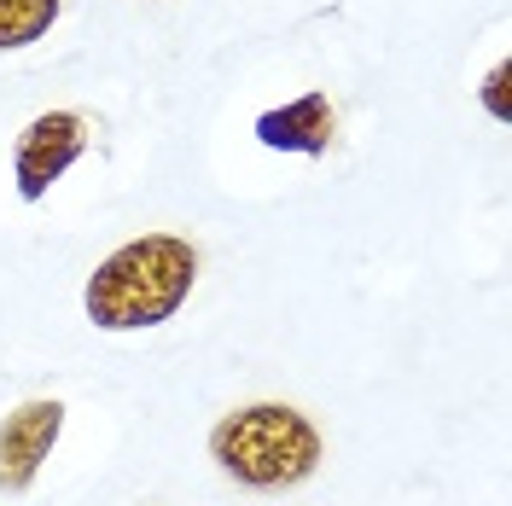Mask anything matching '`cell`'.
<instances>
[{
	"instance_id": "6da1fadb",
	"label": "cell",
	"mask_w": 512,
	"mask_h": 506,
	"mask_svg": "<svg viewBox=\"0 0 512 506\" xmlns=\"http://www.w3.org/2000/svg\"><path fill=\"white\" fill-rule=\"evenodd\" d=\"M198 285V251L181 233H140L99 262L82 285V309L99 332H152L181 315Z\"/></svg>"
},
{
	"instance_id": "5b68a950",
	"label": "cell",
	"mask_w": 512,
	"mask_h": 506,
	"mask_svg": "<svg viewBox=\"0 0 512 506\" xmlns=\"http://www.w3.org/2000/svg\"><path fill=\"white\" fill-rule=\"evenodd\" d=\"M256 146L268 152H297V158H320L332 152V134H338V117H332V99L309 88V94L286 99V105H268L262 117L251 123Z\"/></svg>"
},
{
	"instance_id": "52a82bcc",
	"label": "cell",
	"mask_w": 512,
	"mask_h": 506,
	"mask_svg": "<svg viewBox=\"0 0 512 506\" xmlns=\"http://www.w3.org/2000/svg\"><path fill=\"white\" fill-rule=\"evenodd\" d=\"M478 99H483V111H489L495 123H512V59H501L489 76H483Z\"/></svg>"
},
{
	"instance_id": "8992f818",
	"label": "cell",
	"mask_w": 512,
	"mask_h": 506,
	"mask_svg": "<svg viewBox=\"0 0 512 506\" xmlns=\"http://www.w3.org/2000/svg\"><path fill=\"white\" fill-rule=\"evenodd\" d=\"M59 24V0H0V53L35 47Z\"/></svg>"
},
{
	"instance_id": "277c9868",
	"label": "cell",
	"mask_w": 512,
	"mask_h": 506,
	"mask_svg": "<svg viewBox=\"0 0 512 506\" xmlns=\"http://www.w3.org/2000/svg\"><path fill=\"white\" fill-rule=\"evenodd\" d=\"M64 437V402L59 396H30L0 419V489L24 495L41 466L53 460V448Z\"/></svg>"
},
{
	"instance_id": "7a4b0ae2",
	"label": "cell",
	"mask_w": 512,
	"mask_h": 506,
	"mask_svg": "<svg viewBox=\"0 0 512 506\" xmlns=\"http://www.w3.org/2000/svg\"><path fill=\"white\" fill-rule=\"evenodd\" d=\"M210 460L227 483L256 489V495H280L297 489L320 472L326 443H320V425L291 402H245L216 419L210 431Z\"/></svg>"
},
{
	"instance_id": "3957f363",
	"label": "cell",
	"mask_w": 512,
	"mask_h": 506,
	"mask_svg": "<svg viewBox=\"0 0 512 506\" xmlns=\"http://www.w3.org/2000/svg\"><path fill=\"white\" fill-rule=\"evenodd\" d=\"M88 152V117L82 111H41L24 123L18 146H12V187L24 204H41L76 169V158Z\"/></svg>"
}]
</instances>
